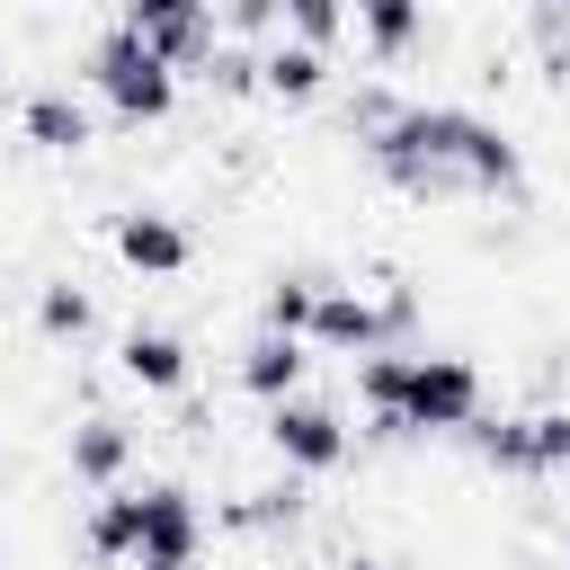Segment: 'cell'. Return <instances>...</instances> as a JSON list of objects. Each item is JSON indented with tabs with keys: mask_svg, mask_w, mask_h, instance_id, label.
<instances>
[{
	"mask_svg": "<svg viewBox=\"0 0 570 570\" xmlns=\"http://www.w3.org/2000/svg\"><path fill=\"white\" fill-rule=\"evenodd\" d=\"M365 169L410 196V205H463V196H490V205H517L525 196V160L517 142L472 116V107H428V98H401V116L383 134H365Z\"/></svg>",
	"mask_w": 570,
	"mask_h": 570,
	"instance_id": "6da1fadb",
	"label": "cell"
},
{
	"mask_svg": "<svg viewBox=\"0 0 570 570\" xmlns=\"http://www.w3.org/2000/svg\"><path fill=\"white\" fill-rule=\"evenodd\" d=\"M80 71H89V89L107 98V116H125V125H160V116L178 107V71H169L134 27H107Z\"/></svg>",
	"mask_w": 570,
	"mask_h": 570,
	"instance_id": "7a4b0ae2",
	"label": "cell"
},
{
	"mask_svg": "<svg viewBox=\"0 0 570 570\" xmlns=\"http://www.w3.org/2000/svg\"><path fill=\"white\" fill-rule=\"evenodd\" d=\"M401 419H410V436H463L481 419V365L472 356H410Z\"/></svg>",
	"mask_w": 570,
	"mask_h": 570,
	"instance_id": "3957f363",
	"label": "cell"
},
{
	"mask_svg": "<svg viewBox=\"0 0 570 570\" xmlns=\"http://www.w3.org/2000/svg\"><path fill=\"white\" fill-rule=\"evenodd\" d=\"M267 445H276V463H285V472L321 481V472H338V463H347V419H338L330 401L285 392V401H267Z\"/></svg>",
	"mask_w": 570,
	"mask_h": 570,
	"instance_id": "277c9868",
	"label": "cell"
},
{
	"mask_svg": "<svg viewBox=\"0 0 570 570\" xmlns=\"http://www.w3.org/2000/svg\"><path fill=\"white\" fill-rule=\"evenodd\" d=\"M107 240H116V258H125L134 276H187V267H196V240H187V223H178V214H160V205H134V214H116V223H107Z\"/></svg>",
	"mask_w": 570,
	"mask_h": 570,
	"instance_id": "5b68a950",
	"label": "cell"
},
{
	"mask_svg": "<svg viewBox=\"0 0 570 570\" xmlns=\"http://www.w3.org/2000/svg\"><path fill=\"white\" fill-rule=\"evenodd\" d=\"M312 347H330V356H374L383 347V303L374 294H356V285H321V303H312V330H303Z\"/></svg>",
	"mask_w": 570,
	"mask_h": 570,
	"instance_id": "8992f818",
	"label": "cell"
},
{
	"mask_svg": "<svg viewBox=\"0 0 570 570\" xmlns=\"http://www.w3.org/2000/svg\"><path fill=\"white\" fill-rule=\"evenodd\" d=\"M196 552H205V508H196V490L151 481V490H142V561H196Z\"/></svg>",
	"mask_w": 570,
	"mask_h": 570,
	"instance_id": "52a82bcc",
	"label": "cell"
},
{
	"mask_svg": "<svg viewBox=\"0 0 570 570\" xmlns=\"http://www.w3.org/2000/svg\"><path fill=\"white\" fill-rule=\"evenodd\" d=\"M62 463H71V481H89V490H116V481L134 472V428H125L116 410H89V419L71 428Z\"/></svg>",
	"mask_w": 570,
	"mask_h": 570,
	"instance_id": "ba28073f",
	"label": "cell"
},
{
	"mask_svg": "<svg viewBox=\"0 0 570 570\" xmlns=\"http://www.w3.org/2000/svg\"><path fill=\"white\" fill-rule=\"evenodd\" d=\"M303 347H312V338H294V330H258V338L240 347V365H232L240 392H249V401H285V392H303V365H312Z\"/></svg>",
	"mask_w": 570,
	"mask_h": 570,
	"instance_id": "9c48e42d",
	"label": "cell"
},
{
	"mask_svg": "<svg viewBox=\"0 0 570 570\" xmlns=\"http://www.w3.org/2000/svg\"><path fill=\"white\" fill-rule=\"evenodd\" d=\"M303 517H312V490H303V472H285V481H267V490H240V499H223V525H232V534H303Z\"/></svg>",
	"mask_w": 570,
	"mask_h": 570,
	"instance_id": "30bf717a",
	"label": "cell"
},
{
	"mask_svg": "<svg viewBox=\"0 0 570 570\" xmlns=\"http://www.w3.org/2000/svg\"><path fill=\"white\" fill-rule=\"evenodd\" d=\"M80 552H89V561H142V490H125V481H116V490H98Z\"/></svg>",
	"mask_w": 570,
	"mask_h": 570,
	"instance_id": "8fae6325",
	"label": "cell"
},
{
	"mask_svg": "<svg viewBox=\"0 0 570 570\" xmlns=\"http://www.w3.org/2000/svg\"><path fill=\"white\" fill-rule=\"evenodd\" d=\"M356 36L374 62H410L428 45V0H356Z\"/></svg>",
	"mask_w": 570,
	"mask_h": 570,
	"instance_id": "7c38bea8",
	"label": "cell"
},
{
	"mask_svg": "<svg viewBox=\"0 0 570 570\" xmlns=\"http://www.w3.org/2000/svg\"><path fill=\"white\" fill-rule=\"evenodd\" d=\"M116 365H125V383H142V392H187V338H178V330H125Z\"/></svg>",
	"mask_w": 570,
	"mask_h": 570,
	"instance_id": "4fadbf2b",
	"label": "cell"
},
{
	"mask_svg": "<svg viewBox=\"0 0 570 570\" xmlns=\"http://www.w3.org/2000/svg\"><path fill=\"white\" fill-rule=\"evenodd\" d=\"M258 80H267V98H285V107H312V98L330 89V53L285 36V45H267V53H258Z\"/></svg>",
	"mask_w": 570,
	"mask_h": 570,
	"instance_id": "5bb4252c",
	"label": "cell"
},
{
	"mask_svg": "<svg viewBox=\"0 0 570 570\" xmlns=\"http://www.w3.org/2000/svg\"><path fill=\"white\" fill-rule=\"evenodd\" d=\"M18 125H27V142H36V151H89V134H98V125H89V107H80V98H62V89H36Z\"/></svg>",
	"mask_w": 570,
	"mask_h": 570,
	"instance_id": "9a60e30c",
	"label": "cell"
},
{
	"mask_svg": "<svg viewBox=\"0 0 570 570\" xmlns=\"http://www.w3.org/2000/svg\"><path fill=\"white\" fill-rule=\"evenodd\" d=\"M36 330H45L53 347H80V338L98 330V303H89V285H71V276L36 285Z\"/></svg>",
	"mask_w": 570,
	"mask_h": 570,
	"instance_id": "2e32d148",
	"label": "cell"
},
{
	"mask_svg": "<svg viewBox=\"0 0 570 570\" xmlns=\"http://www.w3.org/2000/svg\"><path fill=\"white\" fill-rule=\"evenodd\" d=\"M401 392H410V356H401V347L356 356V401H365V419H401ZM401 428H410V419H401Z\"/></svg>",
	"mask_w": 570,
	"mask_h": 570,
	"instance_id": "e0dca14e",
	"label": "cell"
},
{
	"mask_svg": "<svg viewBox=\"0 0 570 570\" xmlns=\"http://www.w3.org/2000/svg\"><path fill=\"white\" fill-rule=\"evenodd\" d=\"M312 303H321V276H267V330H312Z\"/></svg>",
	"mask_w": 570,
	"mask_h": 570,
	"instance_id": "ac0fdd59",
	"label": "cell"
},
{
	"mask_svg": "<svg viewBox=\"0 0 570 570\" xmlns=\"http://www.w3.org/2000/svg\"><path fill=\"white\" fill-rule=\"evenodd\" d=\"M285 36H294V45H321V53H330V45L347 36V0H285Z\"/></svg>",
	"mask_w": 570,
	"mask_h": 570,
	"instance_id": "d6986e66",
	"label": "cell"
},
{
	"mask_svg": "<svg viewBox=\"0 0 570 570\" xmlns=\"http://www.w3.org/2000/svg\"><path fill=\"white\" fill-rule=\"evenodd\" d=\"M196 80H205V89H223V98H249V89H267V80H258V53H249V45H214V62H205Z\"/></svg>",
	"mask_w": 570,
	"mask_h": 570,
	"instance_id": "ffe728a7",
	"label": "cell"
},
{
	"mask_svg": "<svg viewBox=\"0 0 570 570\" xmlns=\"http://www.w3.org/2000/svg\"><path fill=\"white\" fill-rule=\"evenodd\" d=\"M383 347H410L419 338V285H401V276H383Z\"/></svg>",
	"mask_w": 570,
	"mask_h": 570,
	"instance_id": "44dd1931",
	"label": "cell"
},
{
	"mask_svg": "<svg viewBox=\"0 0 570 570\" xmlns=\"http://www.w3.org/2000/svg\"><path fill=\"white\" fill-rule=\"evenodd\" d=\"M214 9H223V27H232L240 45H249V36H276V27H285V0H214Z\"/></svg>",
	"mask_w": 570,
	"mask_h": 570,
	"instance_id": "7402d4cb",
	"label": "cell"
},
{
	"mask_svg": "<svg viewBox=\"0 0 570 570\" xmlns=\"http://www.w3.org/2000/svg\"><path fill=\"white\" fill-rule=\"evenodd\" d=\"M187 9H214V0H125V27H169V18H187Z\"/></svg>",
	"mask_w": 570,
	"mask_h": 570,
	"instance_id": "603a6c76",
	"label": "cell"
},
{
	"mask_svg": "<svg viewBox=\"0 0 570 570\" xmlns=\"http://www.w3.org/2000/svg\"><path fill=\"white\" fill-rule=\"evenodd\" d=\"M338 570H392V561H374V552H347V561H338Z\"/></svg>",
	"mask_w": 570,
	"mask_h": 570,
	"instance_id": "cb8c5ba5",
	"label": "cell"
},
{
	"mask_svg": "<svg viewBox=\"0 0 570 570\" xmlns=\"http://www.w3.org/2000/svg\"><path fill=\"white\" fill-rule=\"evenodd\" d=\"M552 71H561V80H570V45H552Z\"/></svg>",
	"mask_w": 570,
	"mask_h": 570,
	"instance_id": "d4e9b609",
	"label": "cell"
},
{
	"mask_svg": "<svg viewBox=\"0 0 570 570\" xmlns=\"http://www.w3.org/2000/svg\"><path fill=\"white\" fill-rule=\"evenodd\" d=\"M534 9H543V18H570V0H534Z\"/></svg>",
	"mask_w": 570,
	"mask_h": 570,
	"instance_id": "484cf974",
	"label": "cell"
},
{
	"mask_svg": "<svg viewBox=\"0 0 570 570\" xmlns=\"http://www.w3.org/2000/svg\"><path fill=\"white\" fill-rule=\"evenodd\" d=\"M142 570H196V561H142Z\"/></svg>",
	"mask_w": 570,
	"mask_h": 570,
	"instance_id": "4316f807",
	"label": "cell"
},
{
	"mask_svg": "<svg viewBox=\"0 0 570 570\" xmlns=\"http://www.w3.org/2000/svg\"><path fill=\"white\" fill-rule=\"evenodd\" d=\"M561 570H570V534H561Z\"/></svg>",
	"mask_w": 570,
	"mask_h": 570,
	"instance_id": "83f0119b",
	"label": "cell"
}]
</instances>
